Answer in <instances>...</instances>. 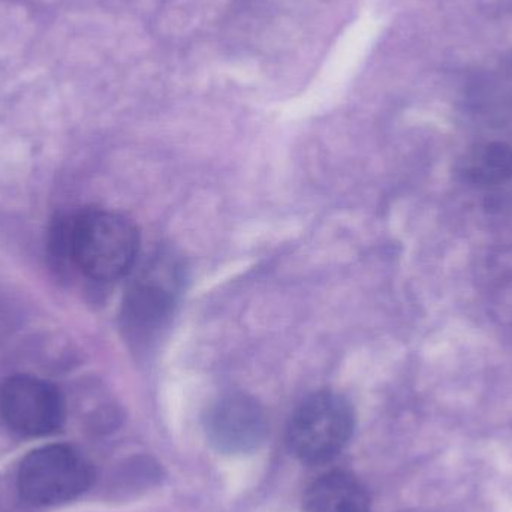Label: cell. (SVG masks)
<instances>
[{"label":"cell","instance_id":"obj_1","mask_svg":"<svg viewBox=\"0 0 512 512\" xmlns=\"http://www.w3.org/2000/svg\"><path fill=\"white\" fill-rule=\"evenodd\" d=\"M140 236L125 216L89 210L69 219V262L96 282L125 276L137 259Z\"/></svg>","mask_w":512,"mask_h":512},{"label":"cell","instance_id":"obj_2","mask_svg":"<svg viewBox=\"0 0 512 512\" xmlns=\"http://www.w3.org/2000/svg\"><path fill=\"white\" fill-rule=\"evenodd\" d=\"M95 477L92 463L77 448L45 445L21 460L17 492L33 507H54L86 493L95 483Z\"/></svg>","mask_w":512,"mask_h":512},{"label":"cell","instance_id":"obj_3","mask_svg":"<svg viewBox=\"0 0 512 512\" xmlns=\"http://www.w3.org/2000/svg\"><path fill=\"white\" fill-rule=\"evenodd\" d=\"M355 415L342 394L321 391L307 397L292 415L288 445L306 465H324L336 459L351 441Z\"/></svg>","mask_w":512,"mask_h":512},{"label":"cell","instance_id":"obj_4","mask_svg":"<svg viewBox=\"0 0 512 512\" xmlns=\"http://www.w3.org/2000/svg\"><path fill=\"white\" fill-rule=\"evenodd\" d=\"M0 417L18 435H53L65 423V399L51 382L29 375L12 376L0 385Z\"/></svg>","mask_w":512,"mask_h":512},{"label":"cell","instance_id":"obj_5","mask_svg":"<svg viewBox=\"0 0 512 512\" xmlns=\"http://www.w3.org/2000/svg\"><path fill=\"white\" fill-rule=\"evenodd\" d=\"M179 294V268L161 255L135 279L125 301V322L134 336L149 339L167 324Z\"/></svg>","mask_w":512,"mask_h":512},{"label":"cell","instance_id":"obj_6","mask_svg":"<svg viewBox=\"0 0 512 512\" xmlns=\"http://www.w3.org/2000/svg\"><path fill=\"white\" fill-rule=\"evenodd\" d=\"M265 432L264 412L258 403L245 396L221 400L207 418V435L222 453H251L262 444Z\"/></svg>","mask_w":512,"mask_h":512},{"label":"cell","instance_id":"obj_7","mask_svg":"<svg viewBox=\"0 0 512 512\" xmlns=\"http://www.w3.org/2000/svg\"><path fill=\"white\" fill-rule=\"evenodd\" d=\"M304 512H370L369 492L349 472H328L307 489Z\"/></svg>","mask_w":512,"mask_h":512},{"label":"cell","instance_id":"obj_8","mask_svg":"<svg viewBox=\"0 0 512 512\" xmlns=\"http://www.w3.org/2000/svg\"><path fill=\"white\" fill-rule=\"evenodd\" d=\"M457 174L472 186L508 182L512 179V147L505 143L480 144L460 158Z\"/></svg>","mask_w":512,"mask_h":512}]
</instances>
